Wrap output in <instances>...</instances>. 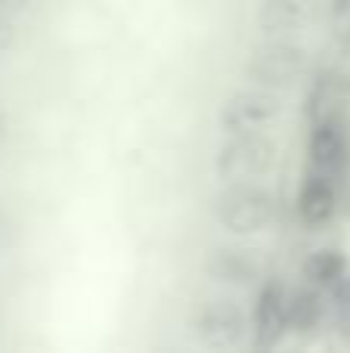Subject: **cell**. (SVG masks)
Returning a JSON list of instances; mask_svg holds the SVG:
<instances>
[{
	"label": "cell",
	"mask_w": 350,
	"mask_h": 353,
	"mask_svg": "<svg viewBox=\"0 0 350 353\" xmlns=\"http://www.w3.org/2000/svg\"><path fill=\"white\" fill-rule=\"evenodd\" d=\"M3 232H6V211H3V205H0V242H3Z\"/></svg>",
	"instance_id": "obj_18"
},
{
	"label": "cell",
	"mask_w": 350,
	"mask_h": 353,
	"mask_svg": "<svg viewBox=\"0 0 350 353\" xmlns=\"http://www.w3.org/2000/svg\"><path fill=\"white\" fill-rule=\"evenodd\" d=\"M329 301V325L344 344H350V273L344 279H338L326 292Z\"/></svg>",
	"instance_id": "obj_13"
},
{
	"label": "cell",
	"mask_w": 350,
	"mask_h": 353,
	"mask_svg": "<svg viewBox=\"0 0 350 353\" xmlns=\"http://www.w3.org/2000/svg\"><path fill=\"white\" fill-rule=\"evenodd\" d=\"M19 43V28H16V22L12 19H6V16H0V56H6L12 47Z\"/></svg>",
	"instance_id": "obj_14"
},
{
	"label": "cell",
	"mask_w": 350,
	"mask_h": 353,
	"mask_svg": "<svg viewBox=\"0 0 350 353\" xmlns=\"http://www.w3.org/2000/svg\"><path fill=\"white\" fill-rule=\"evenodd\" d=\"M31 3H34V0H0V16L16 19L19 12H25Z\"/></svg>",
	"instance_id": "obj_15"
},
{
	"label": "cell",
	"mask_w": 350,
	"mask_h": 353,
	"mask_svg": "<svg viewBox=\"0 0 350 353\" xmlns=\"http://www.w3.org/2000/svg\"><path fill=\"white\" fill-rule=\"evenodd\" d=\"M214 220L227 236H260L279 220V195L267 183H223L214 195Z\"/></svg>",
	"instance_id": "obj_1"
},
{
	"label": "cell",
	"mask_w": 350,
	"mask_h": 353,
	"mask_svg": "<svg viewBox=\"0 0 350 353\" xmlns=\"http://www.w3.org/2000/svg\"><path fill=\"white\" fill-rule=\"evenodd\" d=\"M344 205L341 180L304 168V176L295 192V217L304 230H326L335 223Z\"/></svg>",
	"instance_id": "obj_8"
},
{
	"label": "cell",
	"mask_w": 350,
	"mask_h": 353,
	"mask_svg": "<svg viewBox=\"0 0 350 353\" xmlns=\"http://www.w3.org/2000/svg\"><path fill=\"white\" fill-rule=\"evenodd\" d=\"M189 335L205 353H236L251 338V319L242 301L223 294H208L189 310Z\"/></svg>",
	"instance_id": "obj_2"
},
{
	"label": "cell",
	"mask_w": 350,
	"mask_h": 353,
	"mask_svg": "<svg viewBox=\"0 0 350 353\" xmlns=\"http://www.w3.org/2000/svg\"><path fill=\"white\" fill-rule=\"evenodd\" d=\"M279 168V140L270 130L229 134L214 152V174L223 183H264Z\"/></svg>",
	"instance_id": "obj_4"
},
{
	"label": "cell",
	"mask_w": 350,
	"mask_h": 353,
	"mask_svg": "<svg viewBox=\"0 0 350 353\" xmlns=\"http://www.w3.org/2000/svg\"><path fill=\"white\" fill-rule=\"evenodd\" d=\"M205 273L214 285L229 292H254L264 276V261L254 248H245L239 242H220L205 254Z\"/></svg>",
	"instance_id": "obj_6"
},
{
	"label": "cell",
	"mask_w": 350,
	"mask_h": 353,
	"mask_svg": "<svg viewBox=\"0 0 350 353\" xmlns=\"http://www.w3.org/2000/svg\"><path fill=\"white\" fill-rule=\"evenodd\" d=\"M10 134H12V128H10V115H6V112L0 109V155H3V149L10 146Z\"/></svg>",
	"instance_id": "obj_16"
},
{
	"label": "cell",
	"mask_w": 350,
	"mask_h": 353,
	"mask_svg": "<svg viewBox=\"0 0 350 353\" xmlns=\"http://www.w3.org/2000/svg\"><path fill=\"white\" fill-rule=\"evenodd\" d=\"M316 16H320V0H260L258 28L264 31V37L295 41L316 22Z\"/></svg>",
	"instance_id": "obj_10"
},
{
	"label": "cell",
	"mask_w": 350,
	"mask_h": 353,
	"mask_svg": "<svg viewBox=\"0 0 350 353\" xmlns=\"http://www.w3.org/2000/svg\"><path fill=\"white\" fill-rule=\"evenodd\" d=\"M285 292H289V285L273 279V276H267L254 288V301L251 310H248V319H251V338L248 341L254 344L258 353L276 350V344L289 335V329H285Z\"/></svg>",
	"instance_id": "obj_9"
},
{
	"label": "cell",
	"mask_w": 350,
	"mask_h": 353,
	"mask_svg": "<svg viewBox=\"0 0 350 353\" xmlns=\"http://www.w3.org/2000/svg\"><path fill=\"white\" fill-rule=\"evenodd\" d=\"M282 97L260 87H242L233 90L217 109V128L223 137L229 134H245V130H267L282 118Z\"/></svg>",
	"instance_id": "obj_5"
},
{
	"label": "cell",
	"mask_w": 350,
	"mask_h": 353,
	"mask_svg": "<svg viewBox=\"0 0 350 353\" xmlns=\"http://www.w3.org/2000/svg\"><path fill=\"white\" fill-rule=\"evenodd\" d=\"M152 353H198V350L186 347V344H158Z\"/></svg>",
	"instance_id": "obj_17"
},
{
	"label": "cell",
	"mask_w": 350,
	"mask_h": 353,
	"mask_svg": "<svg viewBox=\"0 0 350 353\" xmlns=\"http://www.w3.org/2000/svg\"><path fill=\"white\" fill-rule=\"evenodd\" d=\"M301 282L320 288V292H329L338 279H344L350 273V257L335 245H322V248L310 251L301 261Z\"/></svg>",
	"instance_id": "obj_12"
},
{
	"label": "cell",
	"mask_w": 350,
	"mask_h": 353,
	"mask_svg": "<svg viewBox=\"0 0 350 353\" xmlns=\"http://www.w3.org/2000/svg\"><path fill=\"white\" fill-rule=\"evenodd\" d=\"M307 171L344 180L350 174L347 159V137H344V115L322 112L307 134Z\"/></svg>",
	"instance_id": "obj_7"
},
{
	"label": "cell",
	"mask_w": 350,
	"mask_h": 353,
	"mask_svg": "<svg viewBox=\"0 0 350 353\" xmlns=\"http://www.w3.org/2000/svg\"><path fill=\"white\" fill-rule=\"evenodd\" d=\"M329 325V301L326 292L298 282L285 292V329L295 338H316Z\"/></svg>",
	"instance_id": "obj_11"
},
{
	"label": "cell",
	"mask_w": 350,
	"mask_h": 353,
	"mask_svg": "<svg viewBox=\"0 0 350 353\" xmlns=\"http://www.w3.org/2000/svg\"><path fill=\"white\" fill-rule=\"evenodd\" d=\"M307 68H310V56L298 41L264 37L242 59V78L248 81V87L282 93L301 84L307 78Z\"/></svg>",
	"instance_id": "obj_3"
},
{
	"label": "cell",
	"mask_w": 350,
	"mask_h": 353,
	"mask_svg": "<svg viewBox=\"0 0 350 353\" xmlns=\"http://www.w3.org/2000/svg\"><path fill=\"white\" fill-rule=\"evenodd\" d=\"M344 137H347V159H350V115H344Z\"/></svg>",
	"instance_id": "obj_19"
}]
</instances>
